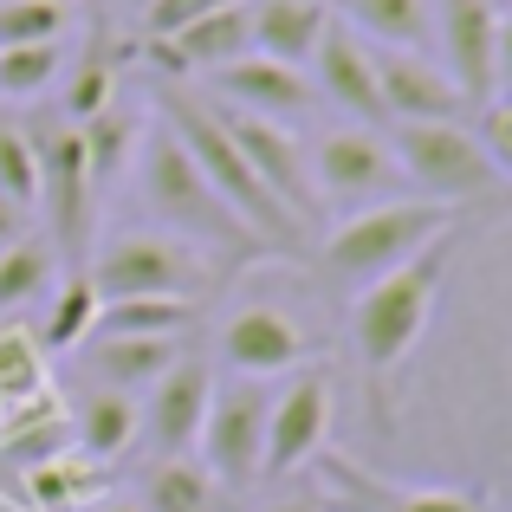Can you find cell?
<instances>
[{"label": "cell", "instance_id": "cell-1", "mask_svg": "<svg viewBox=\"0 0 512 512\" xmlns=\"http://www.w3.org/2000/svg\"><path fill=\"white\" fill-rule=\"evenodd\" d=\"M461 253V227H448L441 240H428L415 260H402L396 273L370 279L363 292H350V350H357V376L370 389L376 422L389 428L396 415V383L402 363L415 357V344L428 338V318L441 305V286H448V266Z\"/></svg>", "mask_w": 512, "mask_h": 512}, {"label": "cell", "instance_id": "cell-2", "mask_svg": "<svg viewBox=\"0 0 512 512\" xmlns=\"http://www.w3.org/2000/svg\"><path fill=\"white\" fill-rule=\"evenodd\" d=\"M137 188H143V201H150L156 227L175 234L182 247H195L201 260H260V253H273L208 182H201V169L188 163V150L163 124L143 130V143H137Z\"/></svg>", "mask_w": 512, "mask_h": 512}, {"label": "cell", "instance_id": "cell-3", "mask_svg": "<svg viewBox=\"0 0 512 512\" xmlns=\"http://www.w3.org/2000/svg\"><path fill=\"white\" fill-rule=\"evenodd\" d=\"M454 221H461V208H441V201H422V195L370 201V208L338 214V227L325 234L318 266H325L331 286L363 292L370 279H383V273H396L402 260H415L428 240H441Z\"/></svg>", "mask_w": 512, "mask_h": 512}, {"label": "cell", "instance_id": "cell-4", "mask_svg": "<svg viewBox=\"0 0 512 512\" xmlns=\"http://www.w3.org/2000/svg\"><path fill=\"white\" fill-rule=\"evenodd\" d=\"M163 130H169V137L188 150V163L201 169V182H208L214 195H221L227 208H234L240 221H247L253 234L266 240V247H273V253L299 247V221H292V214L279 208V201L266 195L260 182H253V169L240 163V150L227 143L221 117H214L208 104H201V98H188L182 85H163Z\"/></svg>", "mask_w": 512, "mask_h": 512}, {"label": "cell", "instance_id": "cell-5", "mask_svg": "<svg viewBox=\"0 0 512 512\" xmlns=\"http://www.w3.org/2000/svg\"><path fill=\"white\" fill-rule=\"evenodd\" d=\"M389 156L402 169V188L441 208H480V201L506 195L512 175L480 150L467 124H389Z\"/></svg>", "mask_w": 512, "mask_h": 512}, {"label": "cell", "instance_id": "cell-6", "mask_svg": "<svg viewBox=\"0 0 512 512\" xmlns=\"http://www.w3.org/2000/svg\"><path fill=\"white\" fill-rule=\"evenodd\" d=\"M201 253L182 247L163 227H124L111 234L98 253L85 260L91 292L104 299H201L208 292V273H201Z\"/></svg>", "mask_w": 512, "mask_h": 512}, {"label": "cell", "instance_id": "cell-7", "mask_svg": "<svg viewBox=\"0 0 512 512\" xmlns=\"http://www.w3.org/2000/svg\"><path fill=\"white\" fill-rule=\"evenodd\" d=\"M26 143H33V163H39V201L46 208V240L59 247V260L85 266L91 260V214H98V182H91L85 163V143L65 117L52 124H20Z\"/></svg>", "mask_w": 512, "mask_h": 512}, {"label": "cell", "instance_id": "cell-8", "mask_svg": "<svg viewBox=\"0 0 512 512\" xmlns=\"http://www.w3.org/2000/svg\"><path fill=\"white\" fill-rule=\"evenodd\" d=\"M435 7V52L467 111L506 98V0H428Z\"/></svg>", "mask_w": 512, "mask_h": 512}, {"label": "cell", "instance_id": "cell-9", "mask_svg": "<svg viewBox=\"0 0 512 512\" xmlns=\"http://www.w3.org/2000/svg\"><path fill=\"white\" fill-rule=\"evenodd\" d=\"M305 169H312V201L318 208H370V201H389L402 188V169L389 156L383 130H363V124H338L305 150Z\"/></svg>", "mask_w": 512, "mask_h": 512}, {"label": "cell", "instance_id": "cell-10", "mask_svg": "<svg viewBox=\"0 0 512 512\" xmlns=\"http://www.w3.org/2000/svg\"><path fill=\"white\" fill-rule=\"evenodd\" d=\"M266 389L234 376V383H214L208 396V415H201V467L221 493H247L260 480V461H266Z\"/></svg>", "mask_w": 512, "mask_h": 512}, {"label": "cell", "instance_id": "cell-11", "mask_svg": "<svg viewBox=\"0 0 512 512\" xmlns=\"http://www.w3.org/2000/svg\"><path fill=\"white\" fill-rule=\"evenodd\" d=\"M331 415H338V383L331 370H299L273 402H266V461L260 480H292L299 467H312L331 441Z\"/></svg>", "mask_w": 512, "mask_h": 512}, {"label": "cell", "instance_id": "cell-12", "mask_svg": "<svg viewBox=\"0 0 512 512\" xmlns=\"http://www.w3.org/2000/svg\"><path fill=\"white\" fill-rule=\"evenodd\" d=\"M214 117H221L227 143L240 150V163L253 169V182L305 227V214H318L312 169H305V137L286 130V124H266V117H247V111H221V104H214Z\"/></svg>", "mask_w": 512, "mask_h": 512}, {"label": "cell", "instance_id": "cell-13", "mask_svg": "<svg viewBox=\"0 0 512 512\" xmlns=\"http://www.w3.org/2000/svg\"><path fill=\"white\" fill-rule=\"evenodd\" d=\"M376 59V91H383V124H467V98L454 78L435 65V52H389L370 46Z\"/></svg>", "mask_w": 512, "mask_h": 512}, {"label": "cell", "instance_id": "cell-14", "mask_svg": "<svg viewBox=\"0 0 512 512\" xmlns=\"http://www.w3.org/2000/svg\"><path fill=\"white\" fill-rule=\"evenodd\" d=\"M312 98H325L344 124H363V130H383V91H376V59H370V39H357L350 26L331 13L325 39L312 52Z\"/></svg>", "mask_w": 512, "mask_h": 512}, {"label": "cell", "instance_id": "cell-15", "mask_svg": "<svg viewBox=\"0 0 512 512\" xmlns=\"http://www.w3.org/2000/svg\"><path fill=\"white\" fill-rule=\"evenodd\" d=\"M208 396H214V370L201 357H182L143 389V441H150L163 461L175 454H195L201 441V415H208Z\"/></svg>", "mask_w": 512, "mask_h": 512}, {"label": "cell", "instance_id": "cell-16", "mask_svg": "<svg viewBox=\"0 0 512 512\" xmlns=\"http://www.w3.org/2000/svg\"><path fill=\"white\" fill-rule=\"evenodd\" d=\"M208 91H214L221 111H247V117H266V124H286V130H299V117L318 104L305 72L273 65V59H253V52L234 59V65H221V72L208 78Z\"/></svg>", "mask_w": 512, "mask_h": 512}, {"label": "cell", "instance_id": "cell-17", "mask_svg": "<svg viewBox=\"0 0 512 512\" xmlns=\"http://www.w3.org/2000/svg\"><path fill=\"white\" fill-rule=\"evenodd\" d=\"M221 363L247 383H266V376H286L305 363V331L292 325V312L279 305H240L234 318L221 325Z\"/></svg>", "mask_w": 512, "mask_h": 512}, {"label": "cell", "instance_id": "cell-18", "mask_svg": "<svg viewBox=\"0 0 512 512\" xmlns=\"http://www.w3.org/2000/svg\"><path fill=\"white\" fill-rule=\"evenodd\" d=\"M143 46L156 52V65H163L169 78H201L208 85L221 65L247 59L253 39H247V0L240 7H214L201 13V20H188L182 33H163V39H143Z\"/></svg>", "mask_w": 512, "mask_h": 512}, {"label": "cell", "instance_id": "cell-19", "mask_svg": "<svg viewBox=\"0 0 512 512\" xmlns=\"http://www.w3.org/2000/svg\"><path fill=\"white\" fill-rule=\"evenodd\" d=\"M331 26L325 0H247V39H253V59H273L305 72Z\"/></svg>", "mask_w": 512, "mask_h": 512}, {"label": "cell", "instance_id": "cell-20", "mask_svg": "<svg viewBox=\"0 0 512 512\" xmlns=\"http://www.w3.org/2000/svg\"><path fill=\"white\" fill-rule=\"evenodd\" d=\"M85 376L91 389H117V396H143V389L156 383V376L169 370V363L188 357V338H104V331H91L85 344Z\"/></svg>", "mask_w": 512, "mask_h": 512}, {"label": "cell", "instance_id": "cell-21", "mask_svg": "<svg viewBox=\"0 0 512 512\" xmlns=\"http://www.w3.org/2000/svg\"><path fill=\"white\" fill-rule=\"evenodd\" d=\"M65 422H72V448L104 467V461H117V454H130L143 441V402L117 396V389H85L78 409H65Z\"/></svg>", "mask_w": 512, "mask_h": 512}, {"label": "cell", "instance_id": "cell-22", "mask_svg": "<svg viewBox=\"0 0 512 512\" xmlns=\"http://www.w3.org/2000/svg\"><path fill=\"white\" fill-rule=\"evenodd\" d=\"M357 39L389 52H435V7L428 0H325Z\"/></svg>", "mask_w": 512, "mask_h": 512}, {"label": "cell", "instance_id": "cell-23", "mask_svg": "<svg viewBox=\"0 0 512 512\" xmlns=\"http://www.w3.org/2000/svg\"><path fill=\"white\" fill-rule=\"evenodd\" d=\"M331 487L363 500V512H493V500L474 487H383V480H370L363 467H344V461H331Z\"/></svg>", "mask_w": 512, "mask_h": 512}, {"label": "cell", "instance_id": "cell-24", "mask_svg": "<svg viewBox=\"0 0 512 512\" xmlns=\"http://www.w3.org/2000/svg\"><path fill=\"white\" fill-rule=\"evenodd\" d=\"M72 448V422H65V402L52 396H33L20 402L13 415H0V461L7 467H39V461H59V454Z\"/></svg>", "mask_w": 512, "mask_h": 512}, {"label": "cell", "instance_id": "cell-25", "mask_svg": "<svg viewBox=\"0 0 512 512\" xmlns=\"http://www.w3.org/2000/svg\"><path fill=\"white\" fill-rule=\"evenodd\" d=\"M201 318V299H104L98 325L104 338H188Z\"/></svg>", "mask_w": 512, "mask_h": 512}, {"label": "cell", "instance_id": "cell-26", "mask_svg": "<svg viewBox=\"0 0 512 512\" xmlns=\"http://www.w3.org/2000/svg\"><path fill=\"white\" fill-rule=\"evenodd\" d=\"M91 325H98V292H91V279H85V266H72V273L52 286V299H46V318L33 325V338L46 344V357L52 350H78L91 338Z\"/></svg>", "mask_w": 512, "mask_h": 512}, {"label": "cell", "instance_id": "cell-27", "mask_svg": "<svg viewBox=\"0 0 512 512\" xmlns=\"http://www.w3.org/2000/svg\"><path fill=\"white\" fill-rule=\"evenodd\" d=\"M52 273H59V247L46 234H20L13 247H0V312H26L33 299H46Z\"/></svg>", "mask_w": 512, "mask_h": 512}, {"label": "cell", "instance_id": "cell-28", "mask_svg": "<svg viewBox=\"0 0 512 512\" xmlns=\"http://www.w3.org/2000/svg\"><path fill=\"white\" fill-rule=\"evenodd\" d=\"M20 493H26L33 512H72V506H91L104 493V474H98V461H65V454H59V461L26 467Z\"/></svg>", "mask_w": 512, "mask_h": 512}, {"label": "cell", "instance_id": "cell-29", "mask_svg": "<svg viewBox=\"0 0 512 512\" xmlns=\"http://www.w3.org/2000/svg\"><path fill=\"white\" fill-rule=\"evenodd\" d=\"M46 389H52V370L33 325H0V415H13L20 402L46 396Z\"/></svg>", "mask_w": 512, "mask_h": 512}, {"label": "cell", "instance_id": "cell-30", "mask_svg": "<svg viewBox=\"0 0 512 512\" xmlns=\"http://www.w3.org/2000/svg\"><path fill=\"white\" fill-rule=\"evenodd\" d=\"M143 512H221V487L201 461L175 454V461H156L150 487H143Z\"/></svg>", "mask_w": 512, "mask_h": 512}, {"label": "cell", "instance_id": "cell-31", "mask_svg": "<svg viewBox=\"0 0 512 512\" xmlns=\"http://www.w3.org/2000/svg\"><path fill=\"white\" fill-rule=\"evenodd\" d=\"M65 72V39H39V46H0V98L26 104Z\"/></svg>", "mask_w": 512, "mask_h": 512}, {"label": "cell", "instance_id": "cell-32", "mask_svg": "<svg viewBox=\"0 0 512 512\" xmlns=\"http://www.w3.org/2000/svg\"><path fill=\"white\" fill-rule=\"evenodd\" d=\"M117 104V52H85L78 59V72H72V85H65V124H91L98 111H111Z\"/></svg>", "mask_w": 512, "mask_h": 512}, {"label": "cell", "instance_id": "cell-33", "mask_svg": "<svg viewBox=\"0 0 512 512\" xmlns=\"http://www.w3.org/2000/svg\"><path fill=\"white\" fill-rule=\"evenodd\" d=\"M72 33V0H0V46H39Z\"/></svg>", "mask_w": 512, "mask_h": 512}, {"label": "cell", "instance_id": "cell-34", "mask_svg": "<svg viewBox=\"0 0 512 512\" xmlns=\"http://www.w3.org/2000/svg\"><path fill=\"white\" fill-rule=\"evenodd\" d=\"M0 195L26 214L39 201V163H33V143H26L20 124H0Z\"/></svg>", "mask_w": 512, "mask_h": 512}, {"label": "cell", "instance_id": "cell-35", "mask_svg": "<svg viewBox=\"0 0 512 512\" xmlns=\"http://www.w3.org/2000/svg\"><path fill=\"white\" fill-rule=\"evenodd\" d=\"M214 7H240V0H150V7H143V39L182 33L188 20H201V13H214Z\"/></svg>", "mask_w": 512, "mask_h": 512}, {"label": "cell", "instance_id": "cell-36", "mask_svg": "<svg viewBox=\"0 0 512 512\" xmlns=\"http://www.w3.org/2000/svg\"><path fill=\"white\" fill-rule=\"evenodd\" d=\"M20 234H26V208H13V201L0 195V247H13Z\"/></svg>", "mask_w": 512, "mask_h": 512}, {"label": "cell", "instance_id": "cell-37", "mask_svg": "<svg viewBox=\"0 0 512 512\" xmlns=\"http://www.w3.org/2000/svg\"><path fill=\"white\" fill-rule=\"evenodd\" d=\"M266 512H331V506L318 500V493H286V500H273Z\"/></svg>", "mask_w": 512, "mask_h": 512}, {"label": "cell", "instance_id": "cell-38", "mask_svg": "<svg viewBox=\"0 0 512 512\" xmlns=\"http://www.w3.org/2000/svg\"><path fill=\"white\" fill-rule=\"evenodd\" d=\"M91 512H143V506H130V500H111V506H91Z\"/></svg>", "mask_w": 512, "mask_h": 512}, {"label": "cell", "instance_id": "cell-39", "mask_svg": "<svg viewBox=\"0 0 512 512\" xmlns=\"http://www.w3.org/2000/svg\"><path fill=\"white\" fill-rule=\"evenodd\" d=\"M143 7H150V0H137V13H143Z\"/></svg>", "mask_w": 512, "mask_h": 512}]
</instances>
